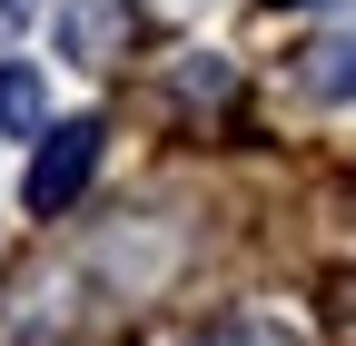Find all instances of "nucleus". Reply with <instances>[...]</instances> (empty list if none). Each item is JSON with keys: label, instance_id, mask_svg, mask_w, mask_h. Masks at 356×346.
<instances>
[{"label": "nucleus", "instance_id": "2", "mask_svg": "<svg viewBox=\"0 0 356 346\" xmlns=\"http://www.w3.org/2000/svg\"><path fill=\"white\" fill-rule=\"evenodd\" d=\"M119 30H129V0H60V60H119Z\"/></svg>", "mask_w": 356, "mask_h": 346}, {"label": "nucleus", "instance_id": "3", "mask_svg": "<svg viewBox=\"0 0 356 346\" xmlns=\"http://www.w3.org/2000/svg\"><path fill=\"white\" fill-rule=\"evenodd\" d=\"M0 129L10 139H50V90L30 60H0Z\"/></svg>", "mask_w": 356, "mask_h": 346}, {"label": "nucleus", "instance_id": "5", "mask_svg": "<svg viewBox=\"0 0 356 346\" xmlns=\"http://www.w3.org/2000/svg\"><path fill=\"white\" fill-rule=\"evenodd\" d=\"M198 346H297V327H277V317H218Z\"/></svg>", "mask_w": 356, "mask_h": 346}, {"label": "nucleus", "instance_id": "1", "mask_svg": "<svg viewBox=\"0 0 356 346\" xmlns=\"http://www.w3.org/2000/svg\"><path fill=\"white\" fill-rule=\"evenodd\" d=\"M89 168H99V119H60L50 139H40V158H30V208L50 218V208H70L79 188H89Z\"/></svg>", "mask_w": 356, "mask_h": 346}, {"label": "nucleus", "instance_id": "6", "mask_svg": "<svg viewBox=\"0 0 356 346\" xmlns=\"http://www.w3.org/2000/svg\"><path fill=\"white\" fill-rule=\"evenodd\" d=\"M277 10H327V0H277Z\"/></svg>", "mask_w": 356, "mask_h": 346}, {"label": "nucleus", "instance_id": "4", "mask_svg": "<svg viewBox=\"0 0 356 346\" xmlns=\"http://www.w3.org/2000/svg\"><path fill=\"white\" fill-rule=\"evenodd\" d=\"M307 90H317V99H356V30H327L317 40V50H307Z\"/></svg>", "mask_w": 356, "mask_h": 346}]
</instances>
